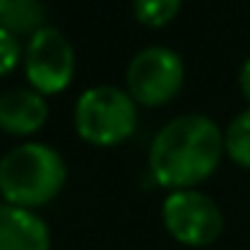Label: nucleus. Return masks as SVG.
I'll return each mask as SVG.
<instances>
[{
	"instance_id": "4",
	"label": "nucleus",
	"mask_w": 250,
	"mask_h": 250,
	"mask_svg": "<svg viewBox=\"0 0 250 250\" xmlns=\"http://www.w3.org/2000/svg\"><path fill=\"white\" fill-rule=\"evenodd\" d=\"M186 67L178 51L169 46H148L137 51L126 67V92L137 105L159 108L180 92Z\"/></svg>"
},
{
	"instance_id": "6",
	"label": "nucleus",
	"mask_w": 250,
	"mask_h": 250,
	"mask_svg": "<svg viewBox=\"0 0 250 250\" xmlns=\"http://www.w3.org/2000/svg\"><path fill=\"white\" fill-rule=\"evenodd\" d=\"M162 221L167 231L188 248L212 245L223 234V212L207 194L196 188L169 191L162 202Z\"/></svg>"
},
{
	"instance_id": "8",
	"label": "nucleus",
	"mask_w": 250,
	"mask_h": 250,
	"mask_svg": "<svg viewBox=\"0 0 250 250\" xmlns=\"http://www.w3.org/2000/svg\"><path fill=\"white\" fill-rule=\"evenodd\" d=\"M51 234L35 210L0 205V250H49Z\"/></svg>"
},
{
	"instance_id": "11",
	"label": "nucleus",
	"mask_w": 250,
	"mask_h": 250,
	"mask_svg": "<svg viewBox=\"0 0 250 250\" xmlns=\"http://www.w3.org/2000/svg\"><path fill=\"white\" fill-rule=\"evenodd\" d=\"M183 0H135V17L146 27H164L180 11Z\"/></svg>"
},
{
	"instance_id": "2",
	"label": "nucleus",
	"mask_w": 250,
	"mask_h": 250,
	"mask_svg": "<svg viewBox=\"0 0 250 250\" xmlns=\"http://www.w3.org/2000/svg\"><path fill=\"white\" fill-rule=\"evenodd\" d=\"M67 180V164L46 143H22L0 159V194L8 205L35 210L49 205Z\"/></svg>"
},
{
	"instance_id": "3",
	"label": "nucleus",
	"mask_w": 250,
	"mask_h": 250,
	"mask_svg": "<svg viewBox=\"0 0 250 250\" xmlns=\"http://www.w3.org/2000/svg\"><path fill=\"white\" fill-rule=\"evenodd\" d=\"M73 124L83 143L92 146H119L137 129V103L119 86H92L76 100Z\"/></svg>"
},
{
	"instance_id": "7",
	"label": "nucleus",
	"mask_w": 250,
	"mask_h": 250,
	"mask_svg": "<svg viewBox=\"0 0 250 250\" xmlns=\"http://www.w3.org/2000/svg\"><path fill=\"white\" fill-rule=\"evenodd\" d=\"M49 119V103L30 86L6 89L0 94V129L8 135H35Z\"/></svg>"
},
{
	"instance_id": "1",
	"label": "nucleus",
	"mask_w": 250,
	"mask_h": 250,
	"mask_svg": "<svg viewBox=\"0 0 250 250\" xmlns=\"http://www.w3.org/2000/svg\"><path fill=\"white\" fill-rule=\"evenodd\" d=\"M226 151L223 132L210 116L186 113L167 121L148 148V167L162 188H194L218 169Z\"/></svg>"
},
{
	"instance_id": "13",
	"label": "nucleus",
	"mask_w": 250,
	"mask_h": 250,
	"mask_svg": "<svg viewBox=\"0 0 250 250\" xmlns=\"http://www.w3.org/2000/svg\"><path fill=\"white\" fill-rule=\"evenodd\" d=\"M239 89H242V94L250 100V57L242 62V67H239Z\"/></svg>"
},
{
	"instance_id": "14",
	"label": "nucleus",
	"mask_w": 250,
	"mask_h": 250,
	"mask_svg": "<svg viewBox=\"0 0 250 250\" xmlns=\"http://www.w3.org/2000/svg\"><path fill=\"white\" fill-rule=\"evenodd\" d=\"M6 3H8V0H0V11H3V8H6Z\"/></svg>"
},
{
	"instance_id": "12",
	"label": "nucleus",
	"mask_w": 250,
	"mask_h": 250,
	"mask_svg": "<svg viewBox=\"0 0 250 250\" xmlns=\"http://www.w3.org/2000/svg\"><path fill=\"white\" fill-rule=\"evenodd\" d=\"M22 60H24V46L19 43V38L14 33L0 27V76L11 73Z\"/></svg>"
},
{
	"instance_id": "10",
	"label": "nucleus",
	"mask_w": 250,
	"mask_h": 250,
	"mask_svg": "<svg viewBox=\"0 0 250 250\" xmlns=\"http://www.w3.org/2000/svg\"><path fill=\"white\" fill-rule=\"evenodd\" d=\"M223 143H226V156L234 164L250 169V108L229 121Z\"/></svg>"
},
{
	"instance_id": "5",
	"label": "nucleus",
	"mask_w": 250,
	"mask_h": 250,
	"mask_svg": "<svg viewBox=\"0 0 250 250\" xmlns=\"http://www.w3.org/2000/svg\"><path fill=\"white\" fill-rule=\"evenodd\" d=\"M24 76L30 89L46 94H60L70 86L76 76V51L73 43L57 27L46 24L43 30L24 43Z\"/></svg>"
},
{
	"instance_id": "9",
	"label": "nucleus",
	"mask_w": 250,
	"mask_h": 250,
	"mask_svg": "<svg viewBox=\"0 0 250 250\" xmlns=\"http://www.w3.org/2000/svg\"><path fill=\"white\" fill-rule=\"evenodd\" d=\"M0 27L19 35L33 38L38 30L46 27V6L43 0H8L0 11Z\"/></svg>"
}]
</instances>
